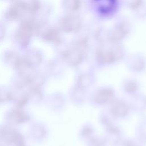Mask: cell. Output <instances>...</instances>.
Wrapping results in <instances>:
<instances>
[{
  "label": "cell",
  "mask_w": 146,
  "mask_h": 146,
  "mask_svg": "<svg viewBox=\"0 0 146 146\" xmlns=\"http://www.w3.org/2000/svg\"><path fill=\"white\" fill-rule=\"evenodd\" d=\"M63 5L68 13H76L82 6V0H63Z\"/></svg>",
  "instance_id": "cell-3"
},
{
  "label": "cell",
  "mask_w": 146,
  "mask_h": 146,
  "mask_svg": "<svg viewBox=\"0 0 146 146\" xmlns=\"http://www.w3.org/2000/svg\"><path fill=\"white\" fill-rule=\"evenodd\" d=\"M96 5L98 7L101 9L103 11L104 10H109L112 6L111 5H113L112 1L111 0H96Z\"/></svg>",
  "instance_id": "cell-5"
},
{
  "label": "cell",
  "mask_w": 146,
  "mask_h": 146,
  "mask_svg": "<svg viewBox=\"0 0 146 146\" xmlns=\"http://www.w3.org/2000/svg\"><path fill=\"white\" fill-rule=\"evenodd\" d=\"M124 6L135 11L143 7L144 0H123Z\"/></svg>",
  "instance_id": "cell-4"
},
{
  "label": "cell",
  "mask_w": 146,
  "mask_h": 146,
  "mask_svg": "<svg viewBox=\"0 0 146 146\" xmlns=\"http://www.w3.org/2000/svg\"><path fill=\"white\" fill-rule=\"evenodd\" d=\"M59 29L66 33L76 34L83 27V20L76 13H67L62 17L59 22Z\"/></svg>",
  "instance_id": "cell-2"
},
{
  "label": "cell",
  "mask_w": 146,
  "mask_h": 146,
  "mask_svg": "<svg viewBox=\"0 0 146 146\" xmlns=\"http://www.w3.org/2000/svg\"><path fill=\"white\" fill-rule=\"evenodd\" d=\"M131 30V22L126 19L119 20L106 32V39L107 42L119 43L124 39Z\"/></svg>",
  "instance_id": "cell-1"
}]
</instances>
